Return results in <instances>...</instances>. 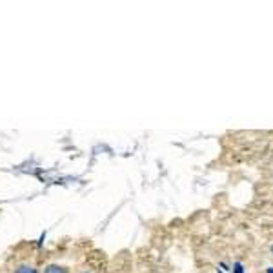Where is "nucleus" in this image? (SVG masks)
<instances>
[{
  "mask_svg": "<svg viewBox=\"0 0 273 273\" xmlns=\"http://www.w3.org/2000/svg\"><path fill=\"white\" fill-rule=\"evenodd\" d=\"M46 273H66V270L60 268V266H49V268L46 270Z\"/></svg>",
  "mask_w": 273,
  "mask_h": 273,
  "instance_id": "obj_1",
  "label": "nucleus"
},
{
  "mask_svg": "<svg viewBox=\"0 0 273 273\" xmlns=\"http://www.w3.org/2000/svg\"><path fill=\"white\" fill-rule=\"evenodd\" d=\"M16 273H37L33 268H29V266H20V268L16 270Z\"/></svg>",
  "mask_w": 273,
  "mask_h": 273,
  "instance_id": "obj_2",
  "label": "nucleus"
},
{
  "mask_svg": "<svg viewBox=\"0 0 273 273\" xmlns=\"http://www.w3.org/2000/svg\"><path fill=\"white\" fill-rule=\"evenodd\" d=\"M268 273H273V268H270V270H268Z\"/></svg>",
  "mask_w": 273,
  "mask_h": 273,
  "instance_id": "obj_3",
  "label": "nucleus"
}]
</instances>
